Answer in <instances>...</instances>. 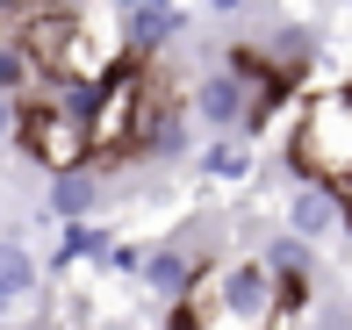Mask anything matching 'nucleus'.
<instances>
[{
	"instance_id": "obj_1",
	"label": "nucleus",
	"mask_w": 352,
	"mask_h": 330,
	"mask_svg": "<svg viewBox=\"0 0 352 330\" xmlns=\"http://www.w3.org/2000/svg\"><path fill=\"white\" fill-rule=\"evenodd\" d=\"M187 330H295L302 302L266 273L252 251H216L209 266L195 273L187 302L173 309Z\"/></svg>"
},
{
	"instance_id": "obj_2",
	"label": "nucleus",
	"mask_w": 352,
	"mask_h": 330,
	"mask_svg": "<svg viewBox=\"0 0 352 330\" xmlns=\"http://www.w3.org/2000/svg\"><path fill=\"white\" fill-rule=\"evenodd\" d=\"M280 165H287V187H331L345 194V172H352V108L338 86L309 93L295 108V130L280 144Z\"/></svg>"
},
{
	"instance_id": "obj_3",
	"label": "nucleus",
	"mask_w": 352,
	"mask_h": 330,
	"mask_svg": "<svg viewBox=\"0 0 352 330\" xmlns=\"http://www.w3.org/2000/svg\"><path fill=\"white\" fill-rule=\"evenodd\" d=\"M14 144H22L43 172H79L87 165V122L65 115V108H51L36 93V101H14Z\"/></svg>"
},
{
	"instance_id": "obj_4",
	"label": "nucleus",
	"mask_w": 352,
	"mask_h": 330,
	"mask_svg": "<svg viewBox=\"0 0 352 330\" xmlns=\"http://www.w3.org/2000/svg\"><path fill=\"white\" fill-rule=\"evenodd\" d=\"M209 266V251H201L195 237H173V244H158V251H144V266H137V280L151 287V302H166V309H180L187 302V287H195V273Z\"/></svg>"
},
{
	"instance_id": "obj_5",
	"label": "nucleus",
	"mask_w": 352,
	"mask_h": 330,
	"mask_svg": "<svg viewBox=\"0 0 352 330\" xmlns=\"http://www.w3.org/2000/svg\"><path fill=\"white\" fill-rule=\"evenodd\" d=\"M280 230L302 244H331L345 230V194L331 187H287V209H280Z\"/></svg>"
},
{
	"instance_id": "obj_6",
	"label": "nucleus",
	"mask_w": 352,
	"mask_h": 330,
	"mask_svg": "<svg viewBox=\"0 0 352 330\" xmlns=\"http://www.w3.org/2000/svg\"><path fill=\"white\" fill-rule=\"evenodd\" d=\"M187 36V14H180V0H137L130 14H122V58H151V51H166V43H180Z\"/></svg>"
},
{
	"instance_id": "obj_7",
	"label": "nucleus",
	"mask_w": 352,
	"mask_h": 330,
	"mask_svg": "<svg viewBox=\"0 0 352 330\" xmlns=\"http://www.w3.org/2000/svg\"><path fill=\"white\" fill-rule=\"evenodd\" d=\"M195 122H209L216 137H245L252 130V93L230 80V72H209V80L195 86V108H187Z\"/></svg>"
},
{
	"instance_id": "obj_8",
	"label": "nucleus",
	"mask_w": 352,
	"mask_h": 330,
	"mask_svg": "<svg viewBox=\"0 0 352 330\" xmlns=\"http://www.w3.org/2000/svg\"><path fill=\"white\" fill-rule=\"evenodd\" d=\"M101 194H108V180H101L94 165H79V172H51V187H43V209L58 215V230H65V223H94Z\"/></svg>"
},
{
	"instance_id": "obj_9",
	"label": "nucleus",
	"mask_w": 352,
	"mask_h": 330,
	"mask_svg": "<svg viewBox=\"0 0 352 330\" xmlns=\"http://www.w3.org/2000/svg\"><path fill=\"white\" fill-rule=\"evenodd\" d=\"M22 294H36V259L22 237H0V316H8Z\"/></svg>"
},
{
	"instance_id": "obj_10",
	"label": "nucleus",
	"mask_w": 352,
	"mask_h": 330,
	"mask_svg": "<svg viewBox=\"0 0 352 330\" xmlns=\"http://www.w3.org/2000/svg\"><path fill=\"white\" fill-rule=\"evenodd\" d=\"M201 172H209L216 187H245L252 180V144L245 137H216V144L201 151Z\"/></svg>"
},
{
	"instance_id": "obj_11",
	"label": "nucleus",
	"mask_w": 352,
	"mask_h": 330,
	"mask_svg": "<svg viewBox=\"0 0 352 330\" xmlns=\"http://www.w3.org/2000/svg\"><path fill=\"white\" fill-rule=\"evenodd\" d=\"M101 251H108L101 223H65V230H58V251H51V273H65L72 259H101Z\"/></svg>"
},
{
	"instance_id": "obj_12",
	"label": "nucleus",
	"mask_w": 352,
	"mask_h": 330,
	"mask_svg": "<svg viewBox=\"0 0 352 330\" xmlns=\"http://www.w3.org/2000/svg\"><path fill=\"white\" fill-rule=\"evenodd\" d=\"M94 266H101V273H116V280H137V266H144V244H116V237H108V251H101Z\"/></svg>"
},
{
	"instance_id": "obj_13",
	"label": "nucleus",
	"mask_w": 352,
	"mask_h": 330,
	"mask_svg": "<svg viewBox=\"0 0 352 330\" xmlns=\"http://www.w3.org/2000/svg\"><path fill=\"white\" fill-rule=\"evenodd\" d=\"M8 137H14V108L0 101V144H8Z\"/></svg>"
},
{
	"instance_id": "obj_14",
	"label": "nucleus",
	"mask_w": 352,
	"mask_h": 330,
	"mask_svg": "<svg viewBox=\"0 0 352 330\" xmlns=\"http://www.w3.org/2000/svg\"><path fill=\"white\" fill-rule=\"evenodd\" d=\"M209 8H216V14H237V8H245V0H209Z\"/></svg>"
},
{
	"instance_id": "obj_15",
	"label": "nucleus",
	"mask_w": 352,
	"mask_h": 330,
	"mask_svg": "<svg viewBox=\"0 0 352 330\" xmlns=\"http://www.w3.org/2000/svg\"><path fill=\"white\" fill-rule=\"evenodd\" d=\"M108 8H116V14H130V8H137V0H108Z\"/></svg>"
}]
</instances>
